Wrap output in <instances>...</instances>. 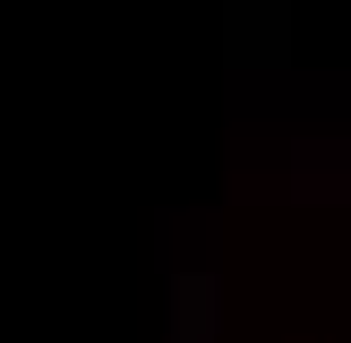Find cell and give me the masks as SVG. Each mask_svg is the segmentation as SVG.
I'll use <instances>...</instances> for the list:
<instances>
[{"label":"cell","mask_w":351,"mask_h":343,"mask_svg":"<svg viewBox=\"0 0 351 343\" xmlns=\"http://www.w3.org/2000/svg\"><path fill=\"white\" fill-rule=\"evenodd\" d=\"M223 326V283L215 274H180L171 283V343H206Z\"/></svg>","instance_id":"obj_1"}]
</instances>
